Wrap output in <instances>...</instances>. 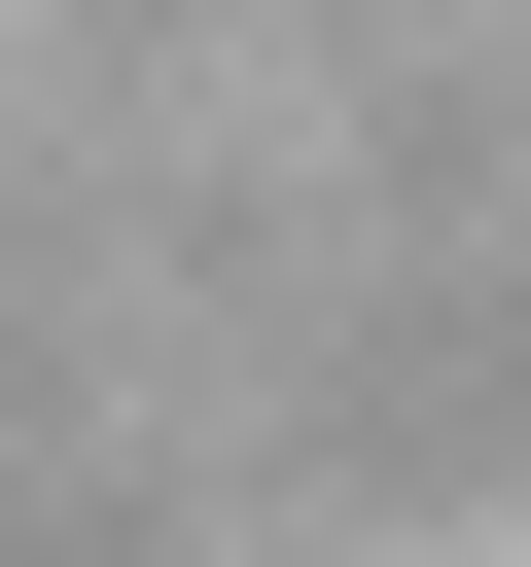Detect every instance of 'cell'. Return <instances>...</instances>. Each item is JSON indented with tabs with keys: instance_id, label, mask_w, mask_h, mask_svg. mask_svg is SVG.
I'll return each mask as SVG.
<instances>
[]
</instances>
